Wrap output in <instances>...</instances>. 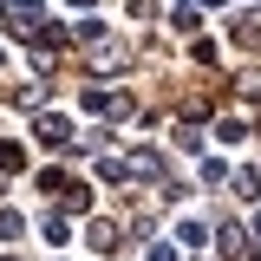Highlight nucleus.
I'll return each mask as SVG.
<instances>
[{
  "label": "nucleus",
  "mask_w": 261,
  "mask_h": 261,
  "mask_svg": "<svg viewBox=\"0 0 261 261\" xmlns=\"http://www.w3.org/2000/svg\"><path fill=\"white\" fill-rule=\"evenodd\" d=\"M0 20H7V33L27 46L33 33H39V20H46V7H39V0H7V7H0Z\"/></svg>",
  "instance_id": "nucleus-1"
},
{
  "label": "nucleus",
  "mask_w": 261,
  "mask_h": 261,
  "mask_svg": "<svg viewBox=\"0 0 261 261\" xmlns=\"http://www.w3.org/2000/svg\"><path fill=\"white\" fill-rule=\"evenodd\" d=\"M33 137H39L46 150H72V118H59V111H46V118L33 124Z\"/></svg>",
  "instance_id": "nucleus-2"
},
{
  "label": "nucleus",
  "mask_w": 261,
  "mask_h": 261,
  "mask_svg": "<svg viewBox=\"0 0 261 261\" xmlns=\"http://www.w3.org/2000/svg\"><path fill=\"white\" fill-rule=\"evenodd\" d=\"M124 176H137V183H163V157H157V150H144V144H137V150L124 157Z\"/></svg>",
  "instance_id": "nucleus-3"
},
{
  "label": "nucleus",
  "mask_w": 261,
  "mask_h": 261,
  "mask_svg": "<svg viewBox=\"0 0 261 261\" xmlns=\"http://www.w3.org/2000/svg\"><path fill=\"white\" fill-rule=\"evenodd\" d=\"M222 255H228V261H248V255H255V248H248V228H242V222H228V228H222Z\"/></svg>",
  "instance_id": "nucleus-4"
},
{
  "label": "nucleus",
  "mask_w": 261,
  "mask_h": 261,
  "mask_svg": "<svg viewBox=\"0 0 261 261\" xmlns=\"http://www.w3.org/2000/svg\"><path fill=\"white\" fill-rule=\"evenodd\" d=\"M85 242H92L98 255H118V222H92V228H85Z\"/></svg>",
  "instance_id": "nucleus-5"
},
{
  "label": "nucleus",
  "mask_w": 261,
  "mask_h": 261,
  "mask_svg": "<svg viewBox=\"0 0 261 261\" xmlns=\"http://www.w3.org/2000/svg\"><path fill=\"white\" fill-rule=\"evenodd\" d=\"M39 235H46L53 248H65V242H72V216H65V209H53V216H46V228H39Z\"/></svg>",
  "instance_id": "nucleus-6"
},
{
  "label": "nucleus",
  "mask_w": 261,
  "mask_h": 261,
  "mask_svg": "<svg viewBox=\"0 0 261 261\" xmlns=\"http://www.w3.org/2000/svg\"><path fill=\"white\" fill-rule=\"evenodd\" d=\"M13 105H20V111H39V105H46V79H33V85H13Z\"/></svg>",
  "instance_id": "nucleus-7"
},
{
  "label": "nucleus",
  "mask_w": 261,
  "mask_h": 261,
  "mask_svg": "<svg viewBox=\"0 0 261 261\" xmlns=\"http://www.w3.org/2000/svg\"><path fill=\"white\" fill-rule=\"evenodd\" d=\"M176 242H183V248H202V242H209V228L196 222V216H183V222H176Z\"/></svg>",
  "instance_id": "nucleus-8"
},
{
  "label": "nucleus",
  "mask_w": 261,
  "mask_h": 261,
  "mask_svg": "<svg viewBox=\"0 0 261 261\" xmlns=\"http://www.w3.org/2000/svg\"><path fill=\"white\" fill-rule=\"evenodd\" d=\"M27 235V216L20 209H0V242H20Z\"/></svg>",
  "instance_id": "nucleus-9"
},
{
  "label": "nucleus",
  "mask_w": 261,
  "mask_h": 261,
  "mask_svg": "<svg viewBox=\"0 0 261 261\" xmlns=\"http://www.w3.org/2000/svg\"><path fill=\"white\" fill-rule=\"evenodd\" d=\"M222 183H228V163L209 157V163H202V190H222Z\"/></svg>",
  "instance_id": "nucleus-10"
},
{
  "label": "nucleus",
  "mask_w": 261,
  "mask_h": 261,
  "mask_svg": "<svg viewBox=\"0 0 261 261\" xmlns=\"http://www.w3.org/2000/svg\"><path fill=\"white\" fill-rule=\"evenodd\" d=\"M20 163H27V150H20V144L7 137V144H0V176H7V170H20Z\"/></svg>",
  "instance_id": "nucleus-11"
},
{
  "label": "nucleus",
  "mask_w": 261,
  "mask_h": 261,
  "mask_svg": "<svg viewBox=\"0 0 261 261\" xmlns=\"http://www.w3.org/2000/svg\"><path fill=\"white\" fill-rule=\"evenodd\" d=\"M98 176H105V183H130V176H124V157H98Z\"/></svg>",
  "instance_id": "nucleus-12"
},
{
  "label": "nucleus",
  "mask_w": 261,
  "mask_h": 261,
  "mask_svg": "<svg viewBox=\"0 0 261 261\" xmlns=\"http://www.w3.org/2000/svg\"><path fill=\"white\" fill-rule=\"evenodd\" d=\"M176 144H183V150H190V157H196V150H202V130H196L190 118H183V124H176Z\"/></svg>",
  "instance_id": "nucleus-13"
},
{
  "label": "nucleus",
  "mask_w": 261,
  "mask_h": 261,
  "mask_svg": "<svg viewBox=\"0 0 261 261\" xmlns=\"http://www.w3.org/2000/svg\"><path fill=\"white\" fill-rule=\"evenodd\" d=\"M216 137H222V144H242V137H248V124H242V118H222V124H216Z\"/></svg>",
  "instance_id": "nucleus-14"
},
{
  "label": "nucleus",
  "mask_w": 261,
  "mask_h": 261,
  "mask_svg": "<svg viewBox=\"0 0 261 261\" xmlns=\"http://www.w3.org/2000/svg\"><path fill=\"white\" fill-rule=\"evenodd\" d=\"M170 27H176V33H196L202 20H196V7H176V13H170Z\"/></svg>",
  "instance_id": "nucleus-15"
},
{
  "label": "nucleus",
  "mask_w": 261,
  "mask_h": 261,
  "mask_svg": "<svg viewBox=\"0 0 261 261\" xmlns=\"http://www.w3.org/2000/svg\"><path fill=\"white\" fill-rule=\"evenodd\" d=\"M144 261H176V235H163V242H150V255Z\"/></svg>",
  "instance_id": "nucleus-16"
},
{
  "label": "nucleus",
  "mask_w": 261,
  "mask_h": 261,
  "mask_svg": "<svg viewBox=\"0 0 261 261\" xmlns=\"http://www.w3.org/2000/svg\"><path fill=\"white\" fill-rule=\"evenodd\" d=\"M242 98H248V105H261V72H242Z\"/></svg>",
  "instance_id": "nucleus-17"
}]
</instances>
